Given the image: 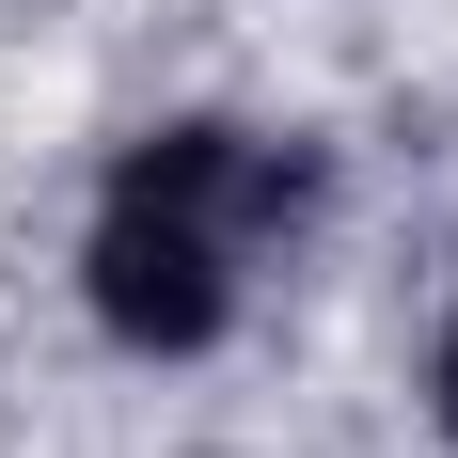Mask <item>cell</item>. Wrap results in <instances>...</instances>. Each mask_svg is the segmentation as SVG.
<instances>
[{
  "instance_id": "6da1fadb",
  "label": "cell",
  "mask_w": 458,
  "mask_h": 458,
  "mask_svg": "<svg viewBox=\"0 0 458 458\" xmlns=\"http://www.w3.org/2000/svg\"><path fill=\"white\" fill-rule=\"evenodd\" d=\"M332 206V158L317 142H269V127H142L95 190V237H80V284H95V332L142 348V364H190L222 348L237 301L269 253H301Z\"/></svg>"
},
{
  "instance_id": "7a4b0ae2",
  "label": "cell",
  "mask_w": 458,
  "mask_h": 458,
  "mask_svg": "<svg viewBox=\"0 0 458 458\" xmlns=\"http://www.w3.org/2000/svg\"><path fill=\"white\" fill-rule=\"evenodd\" d=\"M443 443H458V317H443Z\"/></svg>"
}]
</instances>
